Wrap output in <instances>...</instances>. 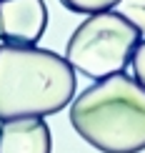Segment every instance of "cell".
<instances>
[{"label":"cell","mask_w":145,"mask_h":153,"mask_svg":"<svg viewBox=\"0 0 145 153\" xmlns=\"http://www.w3.org/2000/svg\"><path fill=\"white\" fill-rule=\"evenodd\" d=\"M115 8L123 18H128L140 30V35H145V0H120Z\"/></svg>","instance_id":"obj_6"},{"label":"cell","mask_w":145,"mask_h":153,"mask_svg":"<svg viewBox=\"0 0 145 153\" xmlns=\"http://www.w3.org/2000/svg\"><path fill=\"white\" fill-rule=\"evenodd\" d=\"M53 138L43 118H13L0 123V153H50Z\"/></svg>","instance_id":"obj_5"},{"label":"cell","mask_w":145,"mask_h":153,"mask_svg":"<svg viewBox=\"0 0 145 153\" xmlns=\"http://www.w3.org/2000/svg\"><path fill=\"white\" fill-rule=\"evenodd\" d=\"M143 40L140 30L115 8L88 15L65 45V60L78 73L93 80L123 73L130 65L135 45Z\"/></svg>","instance_id":"obj_3"},{"label":"cell","mask_w":145,"mask_h":153,"mask_svg":"<svg viewBox=\"0 0 145 153\" xmlns=\"http://www.w3.org/2000/svg\"><path fill=\"white\" fill-rule=\"evenodd\" d=\"M120 0H60V5H65L73 13H83V15H93V13L113 10Z\"/></svg>","instance_id":"obj_7"},{"label":"cell","mask_w":145,"mask_h":153,"mask_svg":"<svg viewBox=\"0 0 145 153\" xmlns=\"http://www.w3.org/2000/svg\"><path fill=\"white\" fill-rule=\"evenodd\" d=\"M48 28L43 0H0V40L10 45H38Z\"/></svg>","instance_id":"obj_4"},{"label":"cell","mask_w":145,"mask_h":153,"mask_svg":"<svg viewBox=\"0 0 145 153\" xmlns=\"http://www.w3.org/2000/svg\"><path fill=\"white\" fill-rule=\"evenodd\" d=\"M75 88V68L63 55L38 45H0V123L60 113Z\"/></svg>","instance_id":"obj_1"},{"label":"cell","mask_w":145,"mask_h":153,"mask_svg":"<svg viewBox=\"0 0 145 153\" xmlns=\"http://www.w3.org/2000/svg\"><path fill=\"white\" fill-rule=\"evenodd\" d=\"M70 126L103 153L145 151V85L128 73L98 80L73 100Z\"/></svg>","instance_id":"obj_2"},{"label":"cell","mask_w":145,"mask_h":153,"mask_svg":"<svg viewBox=\"0 0 145 153\" xmlns=\"http://www.w3.org/2000/svg\"><path fill=\"white\" fill-rule=\"evenodd\" d=\"M130 68H133V78L145 85V40H140L133 50V58H130Z\"/></svg>","instance_id":"obj_8"}]
</instances>
